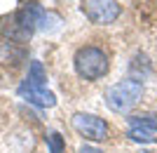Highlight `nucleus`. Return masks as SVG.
I'll return each mask as SVG.
<instances>
[{"label":"nucleus","instance_id":"obj_1","mask_svg":"<svg viewBox=\"0 0 157 153\" xmlns=\"http://www.w3.org/2000/svg\"><path fill=\"white\" fill-rule=\"evenodd\" d=\"M73 66H75V73L80 75L82 80H101L108 68H110V61H108V54L96 45H85L80 47L75 57H73Z\"/></svg>","mask_w":157,"mask_h":153},{"label":"nucleus","instance_id":"obj_2","mask_svg":"<svg viewBox=\"0 0 157 153\" xmlns=\"http://www.w3.org/2000/svg\"><path fill=\"white\" fill-rule=\"evenodd\" d=\"M141 97H143V85L134 78H127L108 87L105 104H108V108L113 113H127L141 101Z\"/></svg>","mask_w":157,"mask_h":153},{"label":"nucleus","instance_id":"obj_3","mask_svg":"<svg viewBox=\"0 0 157 153\" xmlns=\"http://www.w3.org/2000/svg\"><path fill=\"white\" fill-rule=\"evenodd\" d=\"M80 10L94 26H110L122 14V7L117 5V0H82Z\"/></svg>","mask_w":157,"mask_h":153},{"label":"nucleus","instance_id":"obj_4","mask_svg":"<svg viewBox=\"0 0 157 153\" xmlns=\"http://www.w3.org/2000/svg\"><path fill=\"white\" fill-rule=\"evenodd\" d=\"M73 127H75V132L80 137H85L89 141H103L108 137V123L103 118H98L94 113H75L73 115Z\"/></svg>","mask_w":157,"mask_h":153},{"label":"nucleus","instance_id":"obj_5","mask_svg":"<svg viewBox=\"0 0 157 153\" xmlns=\"http://www.w3.org/2000/svg\"><path fill=\"white\" fill-rule=\"evenodd\" d=\"M127 137L136 144H155L157 141V115L143 113V115H131Z\"/></svg>","mask_w":157,"mask_h":153},{"label":"nucleus","instance_id":"obj_6","mask_svg":"<svg viewBox=\"0 0 157 153\" xmlns=\"http://www.w3.org/2000/svg\"><path fill=\"white\" fill-rule=\"evenodd\" d=\"M17 94L24 97L28 104L40 106V108H52V106H56V97H54V92H49L47 87H28V85L21 83V85L17 87Z\"/></svg>","mask_w":157,"mask_h":153},{"label":"nucleus","instance_id":"obj_7","mask_svg":"<svg viewBox=\"0 0 157 153\" xmlns=\"http://www.w3.org/2000/svg\"><path fill=\"white\" fill-rule=\"evenodd\" d=\"M24 85H28V87H47V71H45V66H42V61L33 59L31 64H28V73H26Z\"/></svg>","mask_w":157,"mask_h":153},{"label":"nucleus","instance_id":"obj_8","mask_svg":"<svg viewBox=\"0 0 157 153\" xmlns=\"http://www.w3.org/2000/svg\"><path fill=\"white\" fill-rule=\"evenodd\" d=\"M47 148H49V153H63L66 151V139L59 132H49L47 134Z\"/></svg>","mask_w":157,"mask_h":153},{"label":"nucleus","instance_id":"obj_9","mask_svg":"<svg viewBox=\"0 0 157 153\" xmlns=\"http://www.w3.org/2000/svg\"><path fill=\"white\" fill-rule=\"evenodd\" d=\"M78 153H103V151H98L96 146H82V148H80Z\"/></svg>","mask_w":157,"mask_h":153},{"label":"nucleus","instance_id":"obj_10","mask_svg":"<svg viewBox=\"0 0 157 153\" xmlns=\"http://www.w3.org/2000/svg\"><path fill=\"white\" fill-rule=\"evenodd\" d=\"M138 153H155V151H138Z\"/></svg>","mask_w":157,"mask_h":153}]
</instances>
